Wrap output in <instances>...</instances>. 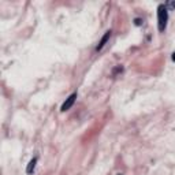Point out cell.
Segmentation results:
<instances>
[{
  "mask_svg": "<svg viewBox=\"0 0 175 175\" xmlns=\"http://www.w3.org/2000/svg\"><path fill=\"white\" fill-rule=\"evenodd\" d=\"M167 21H168V11H167V6L160 4L157 7V27L159 31H164L167 26Z\"/></svg>",
  "mask_w": 175,
  "mask_h": 175,
  "instance_id": "obj_1",
  "label": "cell"
},
{
  "mask_svg": "<svg viewBox=\"0 0 175 175\" xmlns=\"http://www.w3.org/2000/svg\"><path fill=\"white\" fill-rule=\"evenodd\" d=\"M75 100H77V93L70 94L67 99H66V101L62 104V107H60V111H62V112H64V111H68V109H70V108L74 105Z\"/></svg>",
  "mask_w": 175,
  "mask_h": 175,
  "instance_id": "obj_2",
  "label": "cell"
},
{
  "mask_svg": "<svg viewBox=\"0 0 175 175\" xmlns=\"http://www.w3.org/2000/svg\"><path fill=\"white\" fill-rule=\"evenodd\" d=\"M109 37H111V30H108V31H105V34H104L103 37H101V40H100V43H99V45L96 47V51L99 52V51H101L104 48V45L108 43V40H109Z\"/></svg>",
  "mask_w": 175,
  "mask_h": 175,
  "instance_id": "obj_3",
  "label": "cell"
},
{
  "mask_svg": "<svg viewBox=\"0 0 175 175\" xmlns=\"http://www.w3.org/2000/svg\"><path fill=\"white\" fill-rule=\"evenodd\" d=\"M36 164H37V159L34 157V159H31L30 162H29V164H27V167H26L27 174H33V171H34V168H36Z\"/></svg>",
  "mask_w": 175,
  "mask_h": 175,
  "instance_id": "obj_4",
  "label": "cell"
},
{
  "mask_svg": "<svg viewBox=\"0 0 175 175\" xmlns=\"http://www.w3.org/2000/svg\"><path fill=\"white\" fill-rule=\"evenodd\" d=\"M134 23L137 25V26H141V25H142V19H141V18H135L134 19Z\"/></svg>",
  "mask_w": 175,
  "mask_h": 175,
  "instance_id": "obj_5",
  "label": "cell"
},
{
  "mask_svg": "<svg viewBox=\"0 0 175 175\" xmlns=\"http://www.w3.org/2000/svg\"><path fill=\"white\" fill-rule=\"evenodd\" d=\"M168 8H171V10H174L175 8V1H170V3H168Z\"/></svg>",
  "mask_w": 175,
  "mask_h": 175,
  "instance_id": "obj_6",
  "label": "cell"
},
{
  "mask_svg": "<svg viewBox=\"0 0 175 175\" xmlns=\"http://www.w3.org/2000/svg\"><path fill=\"white\" fill-rule=\"evenodd\" d=\"M172 60H174V62H175V52H174V54H172Z\"/></svg>",
  "mask_w": 175,
  "mask_h": 175,
  "instance_id": "obj_7",
  "label": "cell"
}]
</instances>
